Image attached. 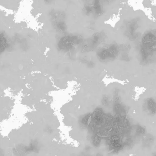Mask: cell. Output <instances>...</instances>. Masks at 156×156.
I'll return each mask as SVG.
<instances>
[{
    "instance_id": "4",
    "label": "cell",
    "mask_w": 156,
    "mask_h": 156,
    "mask_svg": "<svg viewBox=\"0 0 156 156\" xmlns=\"http://www.w3.org/2000/svg\"><path fill=\"white\" fill-rule=\"evenodd\" d=\"M107 36L103 31L97 32L94 34L90 37L85 40H83L81 45L83 49H93L105 42Z\"/></svg>"
},
{
    "instance_id": "6",
    "label": "cell",
    "mask_w": 156,
    "mask_h": 156,
    "mask_svg": "<svg viewBox=\"0 0 156 156\" xmlns=\"http://www.w3.org/2000/svg\"><path fill=\"white\" fill-rule=\"evenodd\" d=\"M147 110L154 113L156 112V103L154 101L149 100L147 102Z\"/></svg>"
},
{
    "instance_id": "3",
    "label": "cell",
    "mask_w": 156,
    "mask_h": 156,
    "mask_svg": "<svg viewBox=\"0 0 156 156\" xmlns=\"http://www.w3.org/2000/svg\"><path fill=\"white\" fill-rule=\"evenodd\" d=\"M57 41V46L59 50L69 51L82 45L83 41L82 37L74 34H63Z\"/></svg>"
},
{
    "instance_id": "7",
    "label": "cell",
    "mask_w": 156,
    "mask_h": 156,
    "mask_svg": "<svg viewBox=\"0 0 156 156\" xmlns=\"http://www.w3.org/2000/svg\"><path fill=\"white\" fill-rule=\"evenodd\" d=\"M45 3L46 4H50L52 3L55 2L56 0H43Z\"/></svg>"
},
{
    "instance_id": "1",
    "label": "cell",
    "mask_w": 156,
    "mask_h": 156,
    "mask_svg": "<svg viewBox=\"0 0 156 156\" xmlns=\"http://www.w3.org/2000/svg\"><path fill=\"white\" fill-rule=\"evenodd\" d=\"M82 11L86 16L97 18L102 16L114 0H80Z\"/></svg>"
},
{
    "instance_id": "5",
    "label": "cell",
    "mask_w": 156,
    "mask_h": 156,
    "mask_svg": "<svg viewBox=\"0 0 156 156\" xmlns=\"http://www.w3.org/2000/svg\"><path fill=\"white\" fill-rule=\"evenodd\" d=\"M121 48L115 42L105 45L102 47L98 51V56L100 58H109L115 57L118 54Z\"/></svg>"
},
{
    "instance_id": "2",
    "label": "cell",
    "mask_w": 156,
    "mask_h": 156,
    "mask_svg": "<svg viewBox=\"0 0 156 156\" xmlns=\"http://www.w3.org/2000/svg\"><path fill=\"white\" fill-rule=\"evenodd\" d=\"M48 17L51 26L56 32L65 34L68 29L67 16L62 10L53 9L49 11Z\"/></svg>"
}]
</instances>
